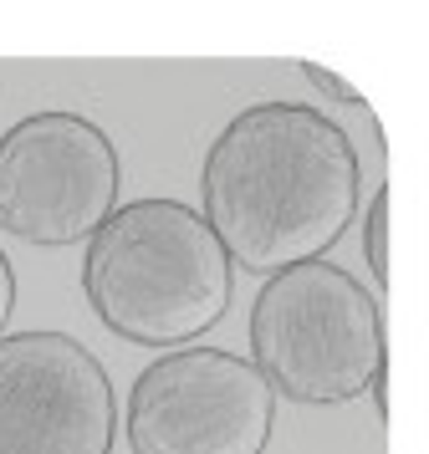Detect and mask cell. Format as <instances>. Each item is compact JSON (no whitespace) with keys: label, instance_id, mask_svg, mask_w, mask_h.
Instances as JSON below:
<instances>
[{"label":"cell","instance_id":"cell-9","mask_svg":"<svg viewBox=\"0 0 429 454\" xmlns=\"http://www.w3.org/2000/svg\"><path fill=\"white\" fill-rule=\"evenodd\" d=\"M11 311H16V270H11V255L0 250V337H5Z\"/></svg>","mask_w":429,"mask_h":454},{"label":"cell","instance_id":"cell-6","mask_svg":"<svg viewBox=\"0 0 429 454\" xmlns=\"http://www.w3.org/2000/svg\"><path fill=\"white\" fill-rule=\"evenodd\" d=\"M118 398L72 332L0 337V454H113Z\"/></svg>","mask_w":429,"mask_h":454},{"label":"cell","instance_id":"cell-7","mask_svg":"<svg viewBox=\"0 0 429 454\" xmlns=\"http://www.w3.org/2000/svg\"><path fill=\"white\" fill-rule=\"evenodd\" d=\"M388 209H393V194L388 184L373 194L368 205V230H363V250H368V270H373V286H388Z\"/></svg>","mask_w":429,"mask_h":454},{"label":"cell","instance_id":"cell-2","mask_svg":"<svg viewBox=\"0 0 429 454\" xmlns=\"http://www.w3.org/2000/svg\"><path fill=\"white\" fill-rule=\"evenodd\" d=\"M82 291L123 342L184 348L225 317L235 266L195 205L133 200L92 230Z\"/></svg>","mask_w":429,"mask_h":454},{"label":"cell","instance_id":"cell-3","mask_svg":"<svg viewBox=\"0 0 429 454\" xmlns=\"http://www.w3.org/2000/svg\"><path fill=\"white\" fill-rule=\"evenodd\" d=\"M250 368L291 403H347L388 372L378 296L332 261L266 276L250 307Z\"/></svg>","mask_w":429,"mask_h":454},{"label":"cell","instance_id":"cell-4","mask_svg":"<svg viewBox=\"0 0 429 454\" xmlns=\"http://www.w3.org/2000/svg\"><path fill=\"white\" fill-rule=\"evenodd\" d=\"M118 148L82 113H31L0 133V225L31 246H77L118 209Z\"/></svg>","mask_w":429,"mask_h":454},{"label":"cell","instance_id":"cell-10","mask_svg":"<svg viewBox=\"0 0 429 454\" xmlns=\"http://www.w3.org/2000/svg\"><path fill=\"white\" fill-rule=\"evenodd\" d=\"M368 393H373V409H378V419H388V372H378V378L368 383Z\"/></svg>","mask_w":429,"mask_h":454},{"label":"cell","instance_id":"cell-8","mask_svg":"<svg viewBox=\"0 0 429 454\" xmlns=\"http://www.w3.org/2000/svg\"><path fill=\"white\" fill-rule=\"evenodd\" d=\"M302 72H306V77H312V82H317V87H322L327 98H338V103H347V107H363V103H368V98H363V92H358V87H347L343 77H338V72H327V67L306 62Z\"/></svg>","mask_w":429,"mask_h":454},{"label":"cell","instance_id":"cell-5","mask_svg":"<svg viewBox=\"0 0 429 454\" xmlns=\"http://www.w3.org/2000/svg\"><path fill=\"white\" fill-rule=\"evenodd\" d=\"M276 393L250 357L225 348H174L154 357L128 393L133 454H261Z\"/></svg>","mask_w":429,"mask_h":454},{"label":"cell","instance_id":"cell-1","mask_svg":"<svg viewBox=\"0 0 429 454\" xmlns=\"http://www.w3.org/2000/svg\"><path fill=\"white\" fill-rule=\"evenodd\" d=\"M204 225L230 266L276 276L322 261L358 215V148L306 103H250L204 153Z\"/></svg>","mask_w":429,"mask_h":454}]
</instances>
